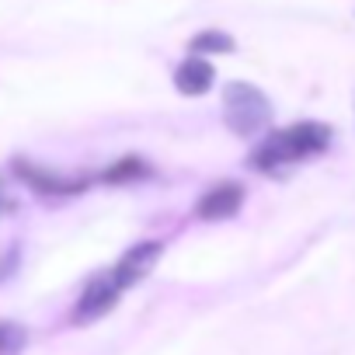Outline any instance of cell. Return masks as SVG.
Wrapping results in <instances>:
<instances>
[{"instance_id": "cell-1", "label": "cell", "mask_w": 355, "mask_h": 355, "mask_svg": "<svg viewBox=\"0 0 355 355\" xmlns=\"http://www.w3.org/2000/svg\"><path fill=\"white\" fill-rule=\"evenodd\" d=\"M331 146V125L324 122H293L289 129L268 132L254 150H251V167L261 174H275L289 164H300L306 157H317Z\"/></svg>"}, {"instance_id": "cell-2", "label": "cell", "mask_w": 355, "mask_h": 355, "mask_svg": "<svg viewBox=\"0 0 355 355\" xmlns=\"http://www.w3.org/2000/svg\"><path fill=\"white\" fill-rule=\"evenodd\" d=\"M223 122L234 136H258L272 125V101L248 80H234L223 87Z\"/></svg>"}, {"instance_id": "cell-3", "label": "cell", "mask_w": 355, "mask_h": 355, "mask_svg": "<svg viewBox=\"0 0 355 355\" xmlns=\"http://www.w3.org/2000/svg\"><path fill=\"white\" fill-rule=\"evenodd\" d=\"M119 296H122V286L112 279V272L94 275V279L84 286V293H80V300H77V306H73V324H91V320L105 317L108 310H115Z\"/></svg>"}, {"instance_id": "cell-4", "label": "cell", "mask_w": 355, "mask_h": 355, "mask_svg": "<svg viewBox=\"0 0 355 355\" xmlns=\"http://www.w3.org/2000/svg\"><path fill=\"white\" fill-rule=\"evenodd\" d=\"M160 251H164V244H160V241H143V244L129 248V251L119 258V265L112 268V279L122 286V293H125L129 286L143 282V279L153 272V265L160 261Z\"/></svg>"}, {"instance_id": "cell-5", "label": "cell", "mask_w": 355, "mask_h": 355, "mask_svg": "<svg viewBox=\"0 0 355 355\" xmlns=\"http://www.w3.org/2000/svg\"><path fill=\"white\" fill-rule=\"evenodd\" d=\"M244 206V185L237 182H220L213 189L202 192V199L196 202V216L206 220V223H216V220H230L237 216Z\"/></svg>"}, {"instance_id": "cell-6", "label": "cell", "mask_w": 355, "mask_h": 355, "mask_svg": "<svg viewBox=\"0 0 355 355\" xmlns=\"http://www.w3.org/2000/svg\"><path fill=\"white\" fill-rule=\"evenodd\" d=\"M15 174L42 196H77L87 189V178H63V174H53L46 167H35L32 160H15Z\"/></svg>"}, {"instance_id": "cell-7", "label": "cell", "mask_w": 355, "mask_h": 355, "mask_svg": "<svg viewBox=\"0 0 355 355\" xmlns=\"http://www.w3.org/2000/svg\"><path fill=\"white\" fill-rule=\"evenodd\" d=\"M216 70L202 60V56H189L182 67L174 70V87L182 91L185 98H202L206 91H213Z\"/></svg>"}, {"instance_id": "cell-8", "label": "cell", "mask_w": 355, "mask_h": 355, "mask_svg": "<svg viewBox=\"0 0 355 355\" xmlns=\"http://www.w3.org/2000/svg\"><path fill=\"white\" fill-rule=\"evenodd\" d=\"M153 167L143 160V157H122L115 164H108V171L101 174V182L108 185H129V182H143V178H150Z\"/></svg>"}, {"instance_id": "cell-9", "label": "cell", "mask_w": 355, "mask_h": 355, "mask_svg": "<svg viewBox=\"0 0 355 355\" xmlns=\"http://www.w3.org/2000/svg\"><path fill=\"white\" fill-rule=\"evenodd\" d=\"M234 49H237V42H234L227 32H220V28H206V32H199V35L189 42V53H192V56H206V53L227 56V53H234Z\"/></svg>"}, {"instance_id": "cell-10", "label": "cell", "mask_w": 355, "mask_h": 355, "mask_svg": "<svg viewBox=\"0 0 355 355\" xmlns=\"http://www.w3.org/2000/svg\"><path fill=\"white\" fill-rule=\"evenodd\" d=\"M21 331L15 327V324H8V320H0V355H11L18 345H21Z\"/></svg>"}, {"instance_id": "cell-11", "label": "cell", "mask_w": 355, "mask_h": 355, "mask_svg": "<svg viewBox=\"0 0 355 355\" xmlns=\"http://www.w3.org/2000/svg\"><path fill=\"white\" fill-rule=\"evenodd\" d=\"M18 209V202L11 199V192L4 189V185H0V216H4V213H15Z\"/></svg>"}]
</instances>
